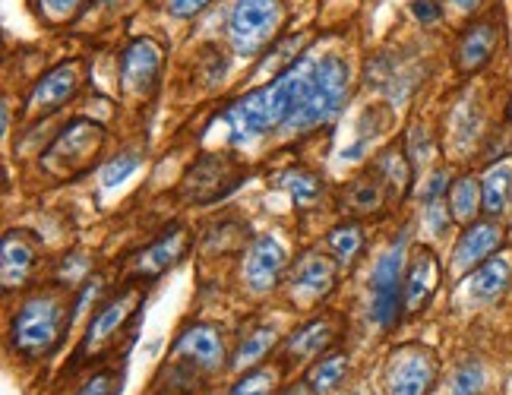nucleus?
<instances>
[{"mask_svg":"<svg viewBox=\"0 0 512 395\" xmlns=\"http://www.w3.org/2000/svg\"><path fill=\"white\" fill-rule=\"evenodd\" d=\"M102 143H105L102 127L92 121H73L61 136H57V143L48 149L45 168L61 171V174L83 171L95 158V152L102 149Z\"/></svg>","mask_w":512,"mask_h":395,"instance_id":"obj_7","label":"nucleus"},{"mask_svg":"<svg viewBox=\"0 0 512 395\" xmlns=\"http://www.w3.org/2000/svg\"><path fill=\"white\" fill-rule=\"evenodd\" d=\"M361 228L358 225H339V228H332L329 234V250L332 256H336V263H345L351 266L354 260H358V253H361Z\"/></svg>","mask_w":512,"mask_h":395,"instance_id":"obj_27","label":"nucleus"},{"mask_svg":"<svg viewBox=\"0 0 512 395\" xmlns=\"http://www.w3.org/2000/svg\"><path fill=\"white\" fill-rule=\"evenodd\" d=\"M512 285V269L500 256H490L487 263H481L478 269H471V282H468V294L478 304H494L500 301L506 288Z\"/></svg>","mask_w":512,"mask_h":395,"instance_id":"obj_20","label":"nucleus"},{"mask_svg":"<svg viewBox=\"0 0 512 395\" xmlns=\"http://www.w3.org/2000/svg\"><path fill=\"white\" fill-rule=\"evenodd\" d=\"M345 95H348V67H345V61H339V57H323L310 92L304 95L301 108L294 111V117L285 127L310 130V127H320V124L332 121V117L342 111Z\"/></svg>","mask_w":512,"mask_h":395,"instance_id":"obj_2","label":"nucleus"},{"mask_svg":"<svg viewBox=\"0 0 512 395\" xmlns=\"http://www.w3.org/2000/svg\"><path fill=\"white\" fill-rule=\"evenodd\" d=\"M500 35H503V29H500L497 13L475 19V23L462 32L459 45H456V70L462 76H471L481 67H487L490 57H494L500 48Z\"/></svg>","mask_w":512,"mask_h":395,"instance_id":"obj_8","label":"nucleus"},{"mask_svg":"<svg viewBox=\"0 0 512 395\" xmlns=\"http://www.w3.org/2000/svg\"><path fill=\"white\" fill-rule=\"evenodd\" d=\"M449 4L456 7V10H462V13H475L484 4V0H449Z\"/></svg>","mask_w":512,"mask_h":395,"instance_id":"obj_36","label":"nucleus"},{"mask_svg":"<svg viewBox=\"0 0 512 395\" xmlns=\"http://www.w3.org/2000/svg\"><path fill=\"white\" fill-rule=\"evenodd\" d=\"M405 298V237L389 247L370 279V320L389 329L399 320V304Z\"/></svg>","mask_w":512,"mask_h":395,"instance_id":"obj_5","label":"nucleus"},{"mask_svg":"<svg viewBox=\"0 0 512 395\" xmlns=\"http://www.w3.org/2000/svg\"><path fill=\"white\" fill-rule=\"evenodd\" d=\"M411 16L421 19V23H437V19L443 16V10H440L437 0H415V4H411Z\"/></svg>","mask_w":512,"mask_h":395,"instance_id":"obj_34","label":"nucleus"},{"mask_svg":"<svg viewBox=\"0 0 512 395\" xmlns=\"http://www.w3.org/2000/svg\"><path fill=\"white\" fill-rule=\"evenodd\" d=\"M136 168H140V158H136L133 152H121V155L114 158V162L105 165V171H102V184H105V187L124 184Z\"/></svg>","mask_w":512,"mask_h":395,"instance_id":"obj_30","label":"nucleus"},{"mask_svg":"<svg viewBox=\"0 0 512 395\" xmlns=\"http://www.w3.org/2000/svg\"><path fill=\"white\" fill-rule=\"evenodd\" d=\"M76 395H121V373H117V370L95 373V377Z\"/></svg>","mask_w":512,"mask_h":395,"instance_id":"obj_32","label":"nucleus"},{"mask_svg":"<svg viewBox=\"0 0 512 395\" xmlns=\"http://www.w3.org/2000/svg\"><path fill=\"white\" fill-rule=\"evenodd\" d=\"M187 231L184 228H174L168 231L165 237H159L152 247H146L140 256H136V275L140 279H159L162 272H168L171 266H177L184 260V253H187Z\"/></svg>","mask_w":512,"mask_h":395,"instance_id":"obj_17","label":"nucleus"},{"mask_svg":"<svg viewBox=\"0 0 512 395\" xmlns=\"http://www.w3.org/2000/svg\"><path fill=\"white\" fill-rule=\"evenodd\" d=\"M282 187L288 190V196H291V200L298 203L301 209L317 206L320 193H323L320 177L313 174V171H304V168H291V171H285V174H282Z\"/></svg>","mask_w":512,"mask_h":395,"instance_id":"obj_25","label":"nucleus"},{"mask_svg":"<svg viewBox=\"0 0 512 395\" xmlns=\"http://www.w3.org/2000/svg\"><path fill=\"white\" fill-rule=\"evenodd\" d=\"M282 0H238L231 10V45L238 54H260L282 26Z\"/></svg>","mask_w":512,"mask_h":395,"instance_id":"obj_3","label":"nucleus"},{"mask_svg":"<svg viewBox=\"0 0 512 395\" xmlns=\"http://www.w3.org/2000/svg\"><path fill=\"white\" fill-rule=\"evenodd\" d=\"M336 282V260H329L323 253H307L298 260L291 272V291L301 294V298L313 301L323 298V294Z\"/></svg>","mask_w":512,"mask_h":395,"instance_id":"obj_18","label":"nucleus"},{"mask_svg":"<svg viewBox=\"0 0 512 395\" xmlns=\"http://www.w3.org/2000/svg\"><path fill=\"white\" fill-rule=\"evenodd\" d=\"M225 121L231 127V140L234 143H250V140H256V136H263L266 130L275 127L263 89L238 98V102L225 111Z\"/></svg>","mask_w":512,"mask_h":395,"instance_id":"obj_10","label":"nucleus"},{"mask_svg":"<svg viewBox=\"0 0 512 395\" xmlns=\"http://www.w3.org/2000/svg\"><path fill=\"white\" fill-rule=\"evenodd\" d=\"M244 181V168L238 165L234 155H219V152H206L193 162V168L187 171L184 184H181V196L187 203L206 206L222 200L225 193H231Z\"/></svg>","mask_w":512,"mask_h":395,"instance_id":"obj_4","label":"nucleus"},{"mask_svg":"<svg viewBox=\"0 0 512 395\" xmlns=\"http://www.w3.org/2000/svg\"><path fill=\"white\" fill-rule=\"evenodd\" d=\"M481 389H484V367L478 361L462 364L456 380H452V395H481Z\"/></svg>","mask_w":512,"mask_h":395,"instance_id":"obj_29","label":"nucleus"},{"mask_svg":"<svg viewBox=\"0 0 512 395\" xmlns=\"http://www.w3.org/2000/svg\"><path fill=\"white\" fill-rule=\"evenodd\" d=\"M437 377H440V364L421 345H405L399 351H392V358L386 361L383 370L386 395H430V389L437 386Z\"/></svg>","mask_w":512,"mask_h":395,"instance_id":"obj_6","label":"nucleus"},{"mask_svg":"<svg viewBox=\"0 0 512 395\" xmlns=\"http://www.w3.org/2000/svg\"><path fill=\"white\" fill-rule=\"evenodd\" d=\"M440 285V260L433 256L430 247H418L415 260H411L408 272H405V310L418 313L427 307V301L433 298V291Z\"/></svg>","mask_w":512,"mask_h":395,"instance_id":"obj_13","label":"nucleus"},{"mask_svg":"<svg viewBox=\"0 0 512 395\" xmlns=\"http://www.w3.org/2000/svg\"><path fill=\"white\" fill-rule=\"evenodd\" d=\"M0 266H4V288L23 285L26 275L35 266V241L26 231H10L4 237V253H0Z\"/></svg>","mask_w":512,"mask_h":395,"instance_id":"obj_19","label":"nucleus"},{"mask_svg":"<svg viewBox=\"0 0 512 395\" xmlns=\"http://www.w3.org/2000/svg\"><path fill=\"white\" fill-rule=\"evenodd\" d=\"M478 212H481V184L471 174L459 177V181L449 187V215L462 225H471Z\"/></svg>","mask_w":512,"mask_h":395,"instance_id":"obj_24","label":"nucleus"},{"mask_svg":"<svg viewBox=\"0 0 512 395\" xmlns=\"http://www.w3.org/2000/svg\"><path fill=\"white\" fill-rule=\"evenodd\" d=\"M159 70H162V51L149 38L133 42L124 57H121V76H124V89L130 95H149L159 86Z\"/></svg>","mask_w":512,"mask_h":395,"instance_id":"obj_9","label":"nucleus"},{"mask_svg":"<svg viewBox=\"0 0 512 395\" xmlns=\"http://www.w3.org/2000/svg\"><path fill=\"white\" fill-rule=\"evenodd\" d=\"M174 354L200 370H215L225 358V345H222V335L212 326H190L181 339H177Z\"/></svg>","mask_w":512,"mask_h":395,"instance_id":"obj_16","label":"nucleus"},{"mask_svg":"<svg viewBox=\"0 0 512 395\" xmlns=\"http://www.w3.org/2000/svg\"><path fill=\"white\" fill-rule=\"evenodd\" d=\"M383 177L380 174H361L358 181H351L342 193V206L348 212H358V215H370V212H380L383 206Z\"/></svg>","mask_w":512,"mask_h":395,"instance_id":"obj_22","label":"nucleus"},{"mask_svg":"<svg viewBox=\"0 0 512 395\" xmlns=\"http://www.w3.org/2000/svg\"><path fill=\"white\" fill-rule=\"evenodd\" d=\"M509 193H512V162H497L494 168H487L481 177V212L497 219V215L509 206Z\"/></svg>","mask_w":512,"mask_h":395,"instance_id":"obj_21","label":"nucleus"},{"mask_svg":"<svg viewBox=\"0 0 512 395\" xmlns=\"http://www.w3.org/2000/svg\"><path fill=\"white\" fill-rule=\"evenodd\" d=\"M332 339H336V326H332V320H313V323H307L304 329H298L291 335L288 358H294V361L313 358V354H320Z\"/></svg>","mask_w":512,"mask_h":395,"instance_id":"obj_23","label":"nucleus"},{"mask_svg":"<svg viewBox=\"0 0 512 395\" xmlns=\"http://www.w3.org/2000/svg\"><path fill=\"white\" fill-rule=\"evenodd\" d=\"M282 269H285V250L275 237H260L250 253H247V285L253 291H269L275 288V282L282 279Z\"/></svg>","mask_w":512,"mask_h":395,"instance_id":"obj_14","label":"nucleus"},{"mask_svg":"<svg viewBox=\"0 0 512 395\" xmlns=\"http://www.w3.org/2000/svg\"><path fill=\"white\" fill-rule=\"evenodd\" d=\"M345 370H348L345 354H329V358H323L317 367H310L307 383H310V389L317 392V395H326V392H332L345 380Z\"/></svg>","mask_w":512,"mask_h":395,"instance_id":"obj_26","label":"nucleus"},{"mask_svg":"<svg viewBox=\"0 0 512 395\" xmlns=\"http://www.w3.org/2000/svg\"><path fill=\"white\" fill-rule=\"evenodd\" d=\"M70 316L57 298H32L19 307L10 326V342L23 358H45L64 339Z\"/></svg>","mask_w":512,"mask_h":395,"instance_id":"obj_1","label":"nucleus"},{"mask_svg":"<svg viewBox=\"0 0 512 395\" xmlns=\"http://www.w3.org/2000/svg\"><path fill=\"white\" fill-rule=\"evenodd\" d=\"M212 0H168V10L174 16H196L200 10H206Z\"/></svg>","mask_w":512,"mask_h":395,"instance_id":"obj_35","label":"nucleus"},{"mask_svg":"<svg viewBox=\"0 0 512 395\" xmlns=\"http://www.w3.org/2000/svg\"><path fill=\"white\" fill-rule=\"evenodd\" d=\"M80 64L70 61V64H61L57 70H51L42 83H38L29 95V114H51L61 108L67 98H73V92L80 89Z\"/></svg>","mask_w":512,"mask_h":395,"instance_id":"obj_12","label":"nucleus"},{"mask_svg":"<svg viewBox=\"0 0 512 395\" xmlns=\"http://www.w3.org/2000/svg\"><path fill=\"white\" fill-rule=\"evenodd\" d=\"M275 345V329H256L253 335H247V339L241 342L238 348V358H234V367H247V364H256L263 358V354H269Z\"/></svg>","mask_w":512,"mask_h":395,"instance_id":"obj_28","label":"nucleus"},{"mask_svg":"<svg viewBox=\"0 0 512 395\" xmlns=\"http://www.w3.org/2000/svg\"><path fill=\"white\" fill-rule=\"evenodd\" d=\"M503 241H506V234L497 222H471L456 244V269L462 272L478 269L503 247Z\"/></svg>","mask_w":512,"mask_h":395,"instance_id":"obj_11","label":"nucleus"},{"mask_svg":"<svg viewBox=\"0 0 512 395\" xmlns=\"http://www.w3.org/2000/svg\"><path fill=\"white\" fill-rule=\"evenodd\" d=\"M140 307V291H124L121 298L111 301L108 307L98 310V316L92 320L89 332H86V342H83V354L86 351H98L108 339H114L117 332L127 326V320Z\"/></svg>","mask_w":512,"mask_h":395,"instance_id":"obj_15","label":"nucleus"},{"mask_svg":"<svg viewBox=\"0 0 512 395\" xmlns=\"http://www.w3.org/2000/svg\"><path fill=\"white\" fill-rule=\"evenodd\" d=\"M80 7H83V0H42V10L51 23H64V19H70Z\"/></svg>","mask_w":512,"mask_h":395,"instance_id":"obj_33","label":"nucleus"},{"mask_svg":"<svg viewBox=\"0 0 512 395\" xmlns=\"http://www.w3.org/2000/svg\"><path fill=\"white\" fill-rule=\"evenodd\" d=\"M275 389V370H253L231 389V395H272Z\"/></svg>","mask_w":512,"mask_h":395,"instance_id":"obj_31","label":"nucleus"},{"mask_svg":"<svg viewBox=\"0 0 512 395\" xmlns=\"http://www.w3.org/2000/svg\"><path fill=\"white\" fill-rule=\"evenodd\" d=\"M282 395H317V392L310 389V383H304V386H291V389L282 392Z\"/></svg>","mask_w":512,"mask_h":395,"instance_id":"obj_37","label":"nucleus"}]
</instances>
